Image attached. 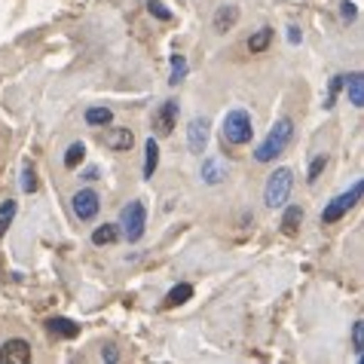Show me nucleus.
Segmentation results:
<instances>
[{
	"instance_id": "25",
	"label": "nucleus",
	"mask_w": 364,
	"mask_h": 364,
	"mask_svg": "<svg viewBox=\"0 0 364 364\" xmlns=\"http://www.w3.org/2000/svg\"><path fill=\"white\" fill-rule=\"evenodd\" d=\"M13 215H16V202H13V199H6L4 205H0V236H4V230L9 227Z\"/></svg>"
},
{
	"instance_id": "10",
	"label": "nucleus",
	"mask_w": 364,
	"mask_h": 364,
	"mask_svg": "<svg viewBox=\"0 0 364 364\" xmlns=\"http://www.w3.org/2000/svg\"><path fill=\"white\" fill-rule=\"evenodd\" d=\"M154 123H156L159 135H171V129H175V123H178V101H166V105L156 110Z\"/></svg>"
},
{
	"instance_id": "5",
	"label": "nucleus",
	"mask_w": 364,
	"mask_h": 364,
	"mask_svg": "<svg viewBox=\"0 0 364 364\" xmlns=\"http://www.w3.org/2000/svg\"><path fill=\"white\" fill-rule=\"evenodd\" d=\"M119 227H123V236L126 242H138L144 236V227H147V208L144 202H129L123 208V215H119Z\"/></svg>"
},
{
	"instance_id": "6",
	"label": "nucleus",
	"mask_w": 364,
	"mask_h": 364,
	"mask_svg": "<svg viewBox=\"0 0 364 364\" xmlns=\"http://www.w3.org/2000/svg\"><path fill=\"white\" fill-rule=\"evenodd\" d=\"M70 205H74V215L77 220H83V224H89V220H95L98 208H101V199L92 187L80 190V193H74V199H70Z\"/></svg>"
},
{
	"instance_id": "20",
	"label": "nucleus",
	"mask_w": 364,
	"mask_h": 364,
	"mask_svg": "<svg viewBox=\"0 0 364 364\" xmlns=\"http://www.w3.org/2000/svg\"><path fill=\"white\" fill-rule=\"evenodd\" d=\"M110 119H114V110L110 107H89L86 110V123L89 126H110Z\"/></svg>"
},
{
	"instance_id": "2",
	"label": "nucleus",
	"mask_w": 364,
	"mask_h": 364,
	"mask_svg": "<svg viewBox=\"0 0 364 364\" xmlns=\"http://www.w3.org/2000/svg\"><path fill=\"white\" fill-rule=\"evenodd\" d=\"M220 138L230 147H245L251 138H255V126H251V114L242 107H232L224 117V126H220Z\"/></svg>"
},
{
	"instance_id": "13",
	"label": "nucleus",
	"mask_w": 364,
	"mask_h": 364,
	"mask_svg": "<svg viewBox=\"0 0 364 364\" xmlns=\"http://www.w3.org/2000/svg\"><path fill=\"white\" fill-rule=\"evenodd\" d=\"M46 331L55 333V337H65V340H74L80 333V325H74L70 318H49L46 321Z\"/></svg>"
},
{
	"instance_id": "4",
	"label": "nucleus",
	"mask_w": 364,
	"mask_h": 364,
	"mask_svg": "<svg viewBox=\"0 0 364 364\" xmlns=\"http://www.w3.org/2000/svg\"><path fill=\"white\" fill-rule=\"evenodd\" d=\"M361 193H364V184H361V181H355V184H352L346 193H340L337 199H331L328 205H325V211H321V224H337V220H343L352 208L358 205Z\"/></svg>"
},
{
	"instance_id": "11",
	"label": "nucleus",
	"mask_w": 364,
	"mask_h": 364,
	"mask_svg": "<svg viewBox=\"0 0 364 364\" xmlns=\"http://www.w3.org/2000/svg\"><path fill=\"white\" fill-rule=\"evenodd\" d=\"M239 22V6H232V4H224V6H218V13L215 18H211V28H215L218 34H227L232 25Z\"/></svg>"
},
{
	"instance_id": "21",
	"label": "nucleus",
	"mask_w": 364,
	"mask_h": 364,
	"mask_svg": "<svg viewBox=\"0 0 364 364\" xmlns=\"http://www.w3.org/2000/svg\"><path fill=\"white\" fill-rule=\"evenodd\" d=\"M83 156H86V144L83 141H74V144L65 150V168H77L83 163Z\"/></svg>"
},
{
	"instance_id": "18",
	"label": "nucleus",
	"mask_w": 364,
	"mask_h": 364,
	"mask_svg": "<svg viewBox=\"0 0 364 364\" xmlns=\"http://www.w3.org/2000/svg\"><path fill=\"white\" fill-rule=\"evenodd\" d=\"M227 175H224V168H220V163L218 159H202V181H205V184H220V181H224Z\"/></svg>"
},
{
	"instance_id": "16",
	"label": "nucleus",
	"mask_w": 364,
	"mask_h": 364,
	"mask_svg": "<svg viewBox=\"0 0 364 364\" xmlns=\"http://www.w3.org/2000/svg\"><path fill=\"white\" fill-rule=\"evenodd\" d=\"M159 166V144L154 138H147V144H144V178L150 181L154 178V171Z\"/></svg>"
},
{
	"instance_id": "3",
	"label": "nucleus",
	"mask_w": 364,
	"mask_h": 364,
	"mask_svg": "<svg viewBox=\"0 0 364 364\" xmlns=\"http://www.w3.org/2000/svg\"><path fill=\"white\" fill-rule=\"evenodd\" d=\"M291 190H294V171L291 168H276L269 175V181H267V187H264V202L269 208H282L288 202V196H291Z\"/></svg>"
},
{
	"instance_id": "24",
	"label": "nucleus",
	"mask_w": 364,
	"mask_h": 364,
	"mask_svg": "<svg viewBox=\"0 0 364 364\" xmlns=\"http://www.w3.org/2000/svg\"><path fill=\"white\" fill-rule=\"evenodd\" d=\"M352 349H355V355L361 358V352H364V321L361 318L352 325Z\"/></svg>"
},
{
	"instance_id": "19",
	"label": "nucleus",
	"mask_w": 364,
	"mask_h": 364,
	"mask_svg": "<svg viewBox=\"0 0 364 364\" xmlns=\"http://www.w3.org/2000/svg\"><path fill=\"white\" fill-rule=\"evenodd\" d=\"M190 297H193V285H187V282H181V285H175L166 294V306H181V303H187Z\"/></svg>"
},
{
	"instance_id": "17",
	"label": "nucleus",
	"mask_w": 364,
	"mask_h": 364,
	"mask_svg": "<svg viewBox=\"0 0 364 364\" xmlns=\"http://www.w3.org/2000/svg\"><path fill=\"white\" fill-rule=\"evenodd\" d=\"M269 43H272V28H260V31H255V34L248 37V49H251L255 55L267 53Z\"/></svg>"
},
{
	"instance_id": "12",
	"label": "nucleus",
	"mask_w": 364,
	"mask_h": 364,
	"mask_svg": "<svg viewBox=\"0 0 364 364\" xmlns=\"http://www.w3.org/2000/svg\"><path fill=\"white\" fill-rule=\"evenodd\" d=\"M343 83H346V95H349V105L352 107H364V77L358 74H349L343 77Z\"/></svg>"
},
{
	"instance_id": "7",
	"label": "nucleus",
	"mask_w": 364,
	"mask_h": 364,
	"mask_svg": "<svg viewBox=\"0 0 364 364\" xmlns=\"http://www.w3.org/2000/svg\"><path fill=\"white\" fill-rule=\"evenodd\" d=\"M31 361V346L22 337H13L0 346V364H28Z\"/></svg>"
},
{
	"instance_id": "23",
	"label": "nucleus",
	"mask_w": 364,
	"mask_h": 364,
	"mask_svg": "<svg viewBox=\"0 0 364 364\" xmlns=\"http://www.w3.org/2000/svg\"><path fill=\"white\" fill-rule=\"evenodd\" d=\"M325 166H328V154H318L316 159H312V166H309V175H306V181L309 184H316L318 181V175L325 171Z\"/></svg>"
},
{
	"instance_id": "8",
	"label": "nucleus",
	"mask_w": 364,
	"mask_h": 364,
	"mask_svg": "<svg viewBox=\"0 0 364 364\" xmlns=\"http://www.w3.org/2000/svg\"><path fill=\"white\" fill-rule=\"evenodd\" d=\"M205 144H208V119L205 117H193L187 126V147L190 154L202 156L205 154Z\"/></svg>"
},
{
	"instance_id": "27",
	"label": "nucleus",
	"mask_w": 364,
	"mask_h": 364,
	"mask_svg": "<svg viewBox=\"0 0 364 364\" xmlns=\"http://www.w3.org/2000/svg\"><path fill=\"white\" fill-rule=\"evenodd\" d=\"M22 190H25V193H34V190H37V181H34V168L31 166H25V171H22Z\"/></svg>"
},
{
	"instance_id": "26",
	"label": "nucleus",
	"mask_w": 364,
	"mask_h": 364,
	"mask_svg": "<svg viewBox=\"0 0 364 364\" xmlns=\"http://www.w3.org/2000/svg\"><path fill=\"white\" fill-rule=\"evenodd\" d=\"M147 9H150V16H156V18H159V22H171V13H168L163 4H159V0H150Z\"/></svg>"
},
{
	"instance_id": "1",
	"label": "nucleus",
	"mask_w": 364,
	"mask_h": 364,
	"mask_svg": "<svg viewBox=\"0 0 364 364\" xmlns=\"http://www.w3.org/2000/svg\"><path fill=\"white\" fill-rule=\"evenodd\" d=\"M291 138H294V119H291V117L276 119V126L269 129V135L260 141V147L255 150V159H257V163H272L279 154H285V147L291 144Z\"/></svg>"
},
{
	"instance_id": "28",
	"label": "nucleus",
	"mask_w": 364,
	"mask_h": 364,
	"mask_svg": "<svg viewBox=\"0 0 364 364\" xmlns=\"http://www.w3.org/2000/svg\"><path fill=\"white\" fill-rule=\"evenodd\" d=\"M340 86H343V77H333V80H331V86H328V98H325V107H333V101H337V92H340Z\"/></svg>"
},
{
	"instance_id": "31",
	"label": "nucleus",
	"mask_w": 364,
	"mask_h": 364,
	"mask_svg": "<svg viewBox=\"0 0 364 364\" xmlns=\"http://www.w3.org/2000/svg\"><path fill=\"white\" fill-rule=\"evenodd\" d=\"M288 40H291V43H300V28L291 25V28H288Z\"/></svg>"
},
{
	"instance_id": "22",
	"label": "nucleus",
	"mask_w": 364,
	"mask_h": 364,
	"mask_svg": "<svg viewBox=\"0 0 364 364\" xmlns=\"http://www.w3.org/2000/svg\"><path fill=\"white\" fill-rule=\"evenodd\" d=\"M184 77H187V62H184V55H171V74H168V83H171V86H178Z\"/></svg>"
},
{
	"instance_id": "15",
	"label": "nucleus",
	"mask_w": 364,
	"mask_h": 364,
	"mask_svg": "<svg viewBox=\"0 0 364 364\" xmlns=\"http://www.w3.org/2000/svg\"><path fill=\"white\" fill-rule=\"evenodd\" d=\"M119 239V230H117V224H101V227H95L92 230V245H114V242Z\"/></svg>"
},
{
	"instance_id": "9",
	"label": "nucleus",
	"mask_w": 364,
	"mask_h": 364,
	"mask_svg": "<svg viewBox=\"0 0 364 364\" xmlns=\"http://www.w3.org/2000/svg\"><path fill=\"white\" fill-rule=\"evenodd\" d=\"M101 144L110 147V150H117V154H123V150H132L135 135H132V129L117 126V129H107V132L101 135Z\"/></svg>"
},
{
	"instance_id": "30",
	"label": "nucleus",
	"mask_w": 364,
	"mask_h": 364,
	"mask_svg": "<svg viewBox=\"0 0 364 364\" xmlns=\"http://www.w3.org/2000/svg\"><path fill=\"white\" fill-rule=\"evenodd\" d=\"M343 18H355V4H343Z\"/></svg>"
},
{
	"instance_id": "29",
	"label": "nucleus",
	"mask_w": 364,
	"mask_h": 364,
	"mask_svg": "<svg viewBox=\"0 0 364 364\" xmlns=\"http://www.w3.org/2000/svg\"><path fill=\"white\" fill-rule=\"evenodd\" d=\"M101 358H105V361H117V352H114V346H105V349H101Z\"/></svg>"
},
{
	"instance_id": "14",
	"label": "nucleus",
	"mask_w": 364,
	"mask_h": 364,
	"mask_svg": "<svg viewBox=\"0 0 364 364\" xmlns=\"http://www.w3.org/2000/svg\"><path fill=\"white\" fill-rule=\"evenodd\" d=\"M282 208H285V205H282ZM300 224H303V208L300 205H288L285 215H282V230H285L288 236H294V232L300 230Z\"/></svg>"
}]
</instances>
